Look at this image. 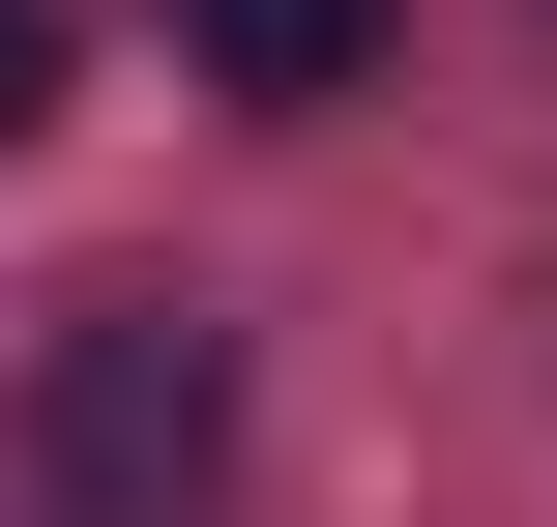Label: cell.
Wrapping results in <instances>:
<instances>
[{
  "label": "cell",
  "mask_w": 557,
  "mask_h": 527,
  "mask_svg": "<svg viewBox=\"0 0 557 527\" xmlns=\"http://www.w3.org/2000/svg\"><path fill=\"white\" fill-rule=\"evenodd\" d=\"M235 469V323L206 293H88L29 352V527H206Z\"/></svg>",
  "instance_id": "cell-1"
},
{
  "label": "cell",
  "mask_w": 557,
  "mask_h": 527,
  "mask_svg": "<svg viewBox=\"0 0 557 527\" xmlns=\"http://www.w3.org/2000/svg\"><path fill=\"white\" fill-rule=\"evenodd\" d=\"M206 29V88H264V117H323L352 59H382V0H176Z\"/></svg>",
  "instance_id": "cell-2"
},
{
  "label": "cell",
  "mask_w": 557,
  "mask_h": 527,
  "mask_svg": "<svg viewBox=\"0 0 557 527\" xmlns=\"http://www.w3.org/2000/svg\"><path fill=\"white\" fill-rule=\"evenodd\" d=\"M29 117H59V0H0V147H29Z\"/></svg>",
  "instance_id": "cell-3"
}]
</instances>
